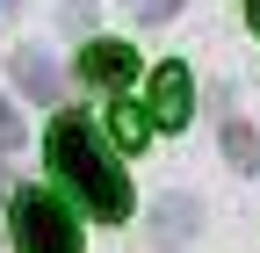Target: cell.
Returning <instances> with one entry per match:
<instances>
[{
	"label": "cell",
	"mask_w": 260,
	"mask_h": 253,
	"mask_svg": "<svg viewBox=\"0 0 260 253\" xmlns=\"http://www.w3.org/2000/svg\"><path fill=\"white\" fill-rule=\"evenodd\" d=\"M130 15H138V22H174L181 0H130Z\"/></svg>",
	"instance_id": "9"
},
{
	"label": "cell",
	"mask_w": 260,
	"mask_h": 253,
	"mask_svg": "<svg viewBox=\"0 0 260 253\" xmlns=\"http://www.w3.org/2000/svg\"><path fill=\"white\" fill-rule=\"evenodd\" d=\"M109 131H116V145H123V152H145V138H152V109L116 102V109H109Z\"/></svg>",
	"instance_id": "7"
},
{
	"label": "cell",
	"mask_w": 260,
	"mask_h": 253,
	"mask_svg": "<svg viewBox=\"0 0 260 253\" xmlns=\"http://www.w3.org/2000/svg\"><path fill=\"white\" fill-rule=\"evenodd\" d=\"M51 174L73 188V196L94 210V217H130V181L116 167V152L102 145V131H94V116H58L51 123Z\"/></svg>",
	"instance_id": "1"
},
{
	"label": "cell",
	"mask_w": 260,
	"mask_h": 253,
	"mask_svg": "<svg viewBox=\"0 0 260 253\" xmlns=\"http://www.w3.org/2000/svg\"><path fill=\"white\" fill-rule=\"evenodd\" d=\"M224 160H232V167H260V131H253V123L246 116H232V123H224Z\"/></svg>",
	"instance_id": "8"
},
{
	"label": "cell",
	"mask_w": 260,
	"mask_h": 253,
	"mask_svg": "<svg viewBox=\"0 0 260 253\" xmlns=\"http://www.w3.org/2000/svg\"><path fill=\"white\" fill-rule=\"evenodd\" d=\"M15 145H22V116L0 102V152H15Z\"/></svg>",
	"instance_id": "10"
},
{
	"label": "cell",
	"mask_w": 260,
	"mask_h": 253,
	"mask_svg": "<svg viewBox=\"0 0 260 253\" xmlns=\"http://www.w3.org/2000/svg\"><path fill=\"white\" fill-rule=\"evenodd\" d=\"M188 232H195V196H159V210H152V239L174 253Z\"/></svg>",
	"instance_id": "6"
},
{
	"label": "cell",
	"mask_w": 260,
	"mask_h": 253,
	"mask_svg": "<svg viewBox=\"0 0 260 253\" xmlns=\"http://www.w3.org/2000/svg\"><path fill=\"white\" fill-rule=\"evenodd\" d=\"M8 225H15V253H80V225L73 210L44 188H22L8 203Z\"/></svg>",
	"instance_id": "2"
},
{
	"label": "cell",
	"mask_w": 260,
	"mask_h": 253,
	"mask_svg": "<svg viewBox=\"0 0 260 253\" xmlns=\"http://www.w3.org/2000/svg\"><path fill=\"white\" fill-rule=\"evenodd\" d=\"M152 123H159V131H181V123H188V66H159L152 73Z\"/></svg>",
	"instance_id": "4"
},
{
	"label": "cell",
	"mask_w": 260,
	"mask_h": 253,
	"mask_svg": "<svg viewBox=\"0 0 260 253\" xmlns=\"http://www.w3.org/2000/svg\"><path fill=\"white\" fill-rule=\"evenodd\" d=\"M8 66H15V87L29 94V102H58V66H51V51L29 44V51H15V58H8Z\"/></svg>",
	"instance_id": "5"
},
{
	"label": "cell",
	"mask_w": 260,
	"mask_h": 253,
	"mask_svg": "<svg viewBox=\"0 0 260 253\" xmlns=\"http://www.w3.org/2000/svg\"><path fill=\"white\" fill-rule=\"evenodd\" d=\"M246 22H253V29H260V0H246Z\"/></svg>",
	"instance_id": "11"
},
{
	"label": "cell",
	"mask_w": 260,
	"mask_h": 253,
	"mask_svg": "<svg viewBox=\"0 0 260 253\" xmlns=\"http://www.w3.org/2000/svg\"><path fill=\"white\" fill-rule=\"evenodd\" d=\"M130 73H138V51L116 44V37H102V44L80 51V80H94V87H123Z\"/></svg>",
	"instance_id": "3"
}]
</instances>
